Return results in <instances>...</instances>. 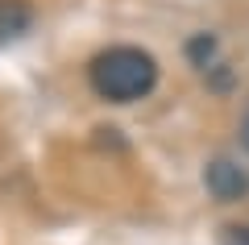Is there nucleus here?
Listing matches in <instances>:
<instances>
[{
  "mask_svg": "<svg viewBox=\"0 0 249 245\" xmlns=\"http://www.w3.org/2000/svg\"><path fill=\"white\" fill-rule=\"evenodd\" d=\"M34 21V9H29L25 0H0V42H13L21 38Z\"/></svg>",
  "mask_w": 249,
  "mask_h": 245,
  "instance_id": "3",
  "label": "nucleus"
},
{
  "mask_svg": "<svg viewBox=\"0 0 249 245\" xmlns=\"http://www.w3.org/2000/svg\"><path fill=\"white\" fill-rule=\"evenodd\" d=\"M88 79H91V88H96V96L112 100V104H133V100L154 92L158 62L142 46H108V50H100L91 58Z\"/></svg>",
  "mask_w": 249,
  "mask_h": 245,
  "instance_id": "1",
  "label": "nucleus"
},
{
  "mask_svg": "<svg viewBox=\"0 0 249 245\" xmlns=\"http://www.w3.org/2000/svg\"><path fill=\"white\" fill-rule=\"evenodd\" d=\"M212 50H216V42H212L208 34H199L196 42H191V58H196L199 67H208V58H212Z\"/></svg>",
  "mask_w": 249,
  "mask_h": 245,
  "instance_id": "4",
  "label": "nucleus"
},
{
  "mask_svg": "<svg viewBox=\"0 0 249 245\" xmlns=\"http://www.w3.org/2000/svg\"><path fill=\"white\" fill-rule=\"evenodd\" d=\"M241 146L249 150V116H245V125H241Z\"/></svg>",
  "mask_w": 249,
  "mask_h": 245,
  "instance_id": "6",
  "label": "nucleus"
},
{
  "mask_svg": "<svg viewBox=\"0 0 249 245\" xmlns=\"http://www.w3.org/2000/svg\"><path fill=\"white\" fill-rule=\"evenodd\" d=\"M204 183H208V191H212L220 204H232V200H241V195L249 191V175L237 167V162H224V158L204 170Z\"/></svg>",
  "mask_w": 249,
  "mask_h": 245,
  "instance_id": "2",
  "label": "nucleus"
},
{
  "mask_svg": "<svg viewBox=\"0 0 249 245\" xmlns=\"http://www.w3.org/2000/svg\"><path fill=\"white\" fill-rule=\"evenodd\" d=\"M220 241L224 245H249V225H229L220 233Z\"/></svg>",
  "mask_w": 249,
  "mask_h": 245,
  "instance_id": "5",
  "label": "nucleus"
}]
</instances>
